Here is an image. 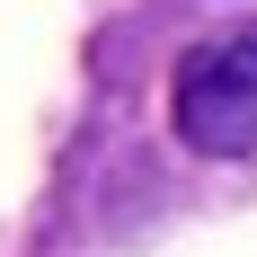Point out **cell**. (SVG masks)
Returning <instances> with one entry per match:
<instances>
[{
  "mask_svg": "<svg viewBox=\"0 0 257 257\" xmlns=\"http://www.w3.org/2000/svg\"><path fill=\"white\" fill-rule=\"evenodd\" d=\"M169 115L204 160H231L257 142V36L231 45H204L178 62V89H169Z\"/></svg>",
  "mask_w": 257,
  "mask_h": 257,
  "instance_id": "cell-1",
  "label": "cell"
}]
</instances>
